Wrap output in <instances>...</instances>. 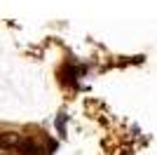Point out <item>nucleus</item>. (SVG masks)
<instances>
[{"label":"nucleus","mask_w":157,"mask_h":155,"mask_svg":"<svg viewBox=\"0 0 157 155\" xmlns=\"http://www.w3.org/2000/svg\"><path fill=\"white\" fill-rule=\"evenodd\" d=\"M21 141L19 134H14V132H2L0 134V148L2 150H10V148H17Z\"/></svg>","instance_id":"1"},{"label":"nucleus","mask_w":157,"mask_h":155,"mask_svg":"<svg viewBox=\"0 0 157 155\" xmlns=\"http://www.w3.org/2000/svg\"><path fill=\"white\" fill-rule=\"evenodd\" d=\"M17 148H19V153H21V155H33L35 150H38V146H35L31 139H21Z\"/></svg>","instance_id":"2"},{"label":"nucleus","mask_w":157,"mask_h":155,"mask_svg":"<svg viewBox=\"0 0 157 155\" xmlns=\"http://www.w3.org/2000/svg\"><path fill=\"white\" fill-rule=\"evenodd\" d=\"M61 75H66L63 80H66V82H71V85H75V80H78V71H75L73 66H66L63 71H61Z\"/></svg>","instance_id":"3"},{"label":"nucleus","mask_w":157,"mask_h":155,"mask_svg":"<svg viewBox=\"0 0 157 155\" xmlns=\"http://www.w3.org/2000/svg\"><path fill=\"white\" fill-rule=\"evenodd\" d=\"M66 122H68V115H66V113H61V115L56 117V127H59L61 134H66Z\"/></svg>","instance_id":"4"}]
</instances>
